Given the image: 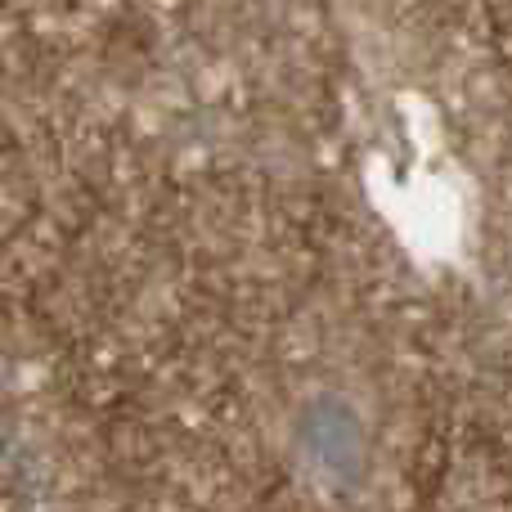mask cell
Wrapping results in <instances>:
<instances>
[{"label": "cell", "mask_w": 512, "mask_h": 512, "mask_svg": "<svg viewBox=\"0 0 512 512\" xmlns=\"http://www.w3.org/2000/svg\"><path fill=\"white\" fill-rule=\"evenodd\" d=\"M288 450L301 468V481L328 499H355L373 468V436L369 418L346 391L319 387L301 396L297 414L288 423Z\"/></svg>", "instance_id": "obj_1"}]
</instances>
